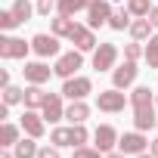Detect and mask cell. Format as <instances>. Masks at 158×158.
<instances>
[{
	"instance_id": "7",
	"label": "cell",
	"mask_w": 158,
	"mask_h": 158,
	"mask_svg": "<svg viewBox=\"0 0 158 158\" xmlns=\"http://www.w3.org/2000/svg\"><path fill=\"white\" fill-rule=\"evenodd\" d=\"M59 40H62V37H56L53 31H50V34L40 31V34L31 37V50H34L40 59H50V56H59Z\"/></svg>"
},
{
	"instance_id": "34",
	"label": "cell",
	"mask_w": 158,
	"mask_h": 158,
	"mask_svg": "<svg viewBox=\"0 0 158 158\" xmlns=\"http://www.w3.org/2000/svg\"><path fill=\"white\" fill-rule=\"evenodd\" d=\"M37 16H50V13H56V6H59V0H37Z\"/></svg>"
},
{
	"instance_id": "22",
	"label": "cell",
	"mask_w": 158,
	"mask_h": 158,
	"mask_svg": "<svg viewBox=\"0 0 158 158\" xmlns=\"http://www.w3.org/2000/svg\"><path fill=\"white\" fill-rule=\"evenodd\" d=\"M10 10H13V16L19 19V25H25V22H28V19L37 13V6L31 3V0H16V3H13Z\"/></svg>"
},
{
	"instance_id": "27",
	"label": "cell",
	"mask_w": 158,
	"mask_h": 158,
	"mask_svg": "<svg viewBox=\"0 0 158 158\" xmlns=\"http://www.w3.org/2000/svg\"><path fill=\"white\" fill-rule=\"evenodd\" d=\"M146 65L149 68H158V34H152L149 40H146Z\"/></svg>"
},
{
	"instance_id": "12",
	"label": "cell",
	"mask_w": 158,
	"mask_h": 158,
	"mask_svg": "<svg viewBox=\"0 0 158 158\" xmlns=\"http://www.w3.org/2000/svg\"><path fill=\"white\" fill-rule=\"evenodd\" d=\"M62 99H65L62 93H50V96H47V102H44V109H40L44 121H50V124H59V121L65 118V102H62Z\"/></svg>"
},
{
	"instance_id": "41",
	"label": "cell",
	"mask_w": 158,
	"mask_h": 158,
	"mask_svg": "<svg viewBox=\"0 0 158 158\" xmlns=\"http://www.w3.org/2000/svg\"><path fill=\"white\" fill-rule=\"evenodd\" d=\"M84 3H87V6H93V3H99V0H84Z\"/></svg>"
},
{
	"instance_id": "36",
	"label": "cell",
	"mask_w": 158,
	"mask_h": 158,
	"mask_svg": "<svg viewBox=\"0 0 158 158\" xmlns=\"http://www.w3.org/2000/svg\"><path fill=\"white\" fill-rule=\"evenodd\" d=\"M149 22L158 28V6H152V10H149Z\"/></svg>"
},
{
	"instance_id": "35",
	"label": "cell",
	"mask_w": 158,
	"mask_h": 158,
	"mask_svg": "<svg viewBox=\"0 0 158 158\" xmlns=\"http://www.w3.org/2000/svg\"><path fill=\"white\" fill-rule=\"evenodd\" d=\"M37 158H62V155H59V146H53V143H50V146H40Z\"/></svg>"
},
{
	"instance_id": "18",
	"label": "cell",
	"mask_w": 158,
	"mask_h": 158,
	"mask_svg": "<svg viewBox=\"0 0 158 158\" xmlns=\"http://www.w3.org/2000/svg\"><path fill=\"white\" fill-rule=\"evenodd\" d=\"M22 124H10V121H3V127H0V149H13L19 139H22Z\"/></svg>"
},
{
	"instance_id": "9",
	"label": "cell",
	"mask_w": 158,
	"mask_h": 158,
	"mask_svg": "<svg viewBox=\"0 0 158 158\" xmlns=\"http://www.w3.org/2000/svg\"><path fill=\"white\" fill-rule=\"evenodd\" d=\"M19 124H22V130H25L28 136H34V139H40V136L47 133V121H44V115H40L37 109H25Z\"/></svg>"
},
{
	"instance_id": "10",
	"label": "cell",
	"mask_w": 158,
	"mask_h": 158,
	"mask_svg": "<svg viewBox=\"0 0 158 158\" xmlns=\"http://www.w3.org/2000/svg\"><path fill=\"white\" fill-rule=\"evenodd\" d=\"M112 0H99V3H93V6H87V25L96 31V28H102V25H109V19H112Z\"/></svg>"
},
{
	"instance_id": "25",
	"label": "cell",
	"mask_w": 158,
	"mask_h": 158,
	"mask_svg": "<svg viewBox=\"0 0 158 158\" xmlns=\"http://www.w3.org/2000/svg\"><path fill=\"white\" fill-rule=\"evenodd\" d=\"M50 143L59 146V149H65V146L74 149V143H71V127H53V130H50Z\"/></svg>"
},
{
	"instance_id": "5",
	"label": "cell",
	"mask_w": 158,
	"mask_h": 158,
	"mask_svg": "<svg viewBox=\"0 0 158 158\" xmlns=\"http://www.w3.org/2000/svg\"><path fill=\"white\" fill-rule=\"evenodd\" d=\"M28 53H31V40L13 37V34L0 37V56H3V59H25Z\"/></svg>"
},
{
	"instance_id": "16",
	"label": "cell",
	"mask_w": 158,
	"mask_h": 158,
	"mask_svg": "<svg viewBox=\"0 0 158 158\" xmlns=\"http://www.w3.org/2000/svg\"><path fill=\"white\" fill-rule=\"evenodd\" d=\"M47 96H50V93L44 90V84H28V87H25V102H22V106H25V109H37V112H40V109H44V102H47Z\"/></svg>"
},
{
	"instance_id": "43",
	"label": "cell",
	"mask_w": 158,
	"mask_h": 158,
	"mask_svg": "<svg viewBox=\"0 0 158 158\" xmlns=\"http://www.w3.org/2000/svg\"><path fill=\"white\" fill-rule=\"evenodd\" d=\"M112 3H118V0H112Z\"/></svg>"
},
{
	"instance_id": "17",
	"label": "cell",
	"mask_w": 158,
	"mask_h": 158,
	"mask_svg": "<svg viewBox=\"0 0 158 158\" xmlns=\"http://www.w3.org/2000/svg\"><path fill=\"white\" fill-rule=\"evenodd\" d=\"M133 127L136 130H152V127H158V115H155V106H149V109H133Z\"/></svg>"
},
{
	"instance_id": "32",
	"label": "cell",
	"mask_w": 158,
	"mask_h": 158,
	"mask_svg": "<svg viewBox=\"0 0 158 158\" xmlns=\"http://www.w3.org/2000/svg\"><path fill=\"white\" fill-rule=\"evenodd\" d=\"M146 56V47H139V40H133V44H124V59H133V62H139Z\"/></svg>"
},
{
	"instance_id": "3",
	"label": "cell",
	"mask_w": 158,
	"mask_h": 158,
	"mask_svg": "<svg viewBox=\"0 0 158 158\" xmlns=\"http://www.w3.org/2000/svg\"><path fill=\"white\" fill-rule=\"evenodd\" d=\"M118 149L124 152V155H143V152H149V139H146V133L143 130H127V133H121V139H118Z\"/></svg>"
},
{
	"instance_id": "14",
	"label": "cell",
	"mask_w": 158,
	"mask_h": 158,
	"mask_svg": "<svg viewBox=\"0 0 158 158\" xmlns=\"http://www.w3.org/2000/svg\"><path fill=\"white\" fill-rule=\"evenodd\" d=\"M22 74H25V84H47L50 74H56V71H53L47 62H25Z\"/></svg>"
},
{
	"instance_id": "40",
	"label": "cell",
	"mask_w": 158,
	"mask_h": 158,
	"mask_svg": "<svg viewBox=\"0 0 158 158\" xmlns=\"http://www.w3.org/2000/svg\"><path fill=\"white\" fill-rule=\"evenodd\" d=\"M136 158H155V155H152V152H143V155H136Z\"/></svg>"
},
{
	"instance_id": "6",
	"label": "cell",
	"mask_w": 158,
	"mask_h": 158,
	"mask_svg": "<svg viewBox=\"0 0 158 158\" xmlns=\"http://www.w3.org/2000/svg\"><path fill=\"white\" fill-rule=\"evenodd\" d=\"M136 74H139L136 62H133V59H124L121 65H115V68H112V87H118V90H127V87L136 81Z\"/></svg>"
},
{
	"instance_id": "21",
	"label": "cell",
	"mask_w": 158,
	"mask_h": 158,
	"mask_svg": "<svg viewBox=\"0 0 158 158\" xmlns=\"http://www.w3.org/2000/svg\"><path fill=\"white\" fill-rule=\"evenodd\" d=\"M13 152H16V158H37V152H40V146H37V139L34 136H22L16 146H13Z\"/></svg>"
},
{
	"instance_id": "19",
	"label": "cell",
	"mask_w": 158,
	"mask_h": 158,
	"mask_svg": "<svg viewBox=\"0 0 158 158\" xmlns=\"http://www.w3.org/2000/svg\"><path fill=\"white\" fill-rule=\"evenodd\" d=\"M127 31H130V37H133V40H139V44H146V40L152 37V31H155V25L149 22V16H143V19H133Z\"/></svg>"
},
{
	"instance_id": "15",
	"label": "cell",
	"mask_w": 158,
	"mask_h": 158,
	"mask_svg": "<svg viewBox=\"0 0 158 158\" xmlns=\"http://www.w3.org/2000/svg\"><path fill=\"white\" fill-rule=\"evenodd\" d=\"M87 118H90V106L84 99H71L65 106V121L68 124H87Z\"/></svg>"
},
{
	"instance_id": "26",
	"label": "cell",
	"mask_w": 158,
	"mask_h": 158,
	"mask_svg": "<svg viewBox=\"0 0 158 158\" xmlns=\"http://www.w3.org/2000/svg\"><path fill=\"white\" fill-rule=\"evenodd\" d=\"M81 10H87L84 0H59V6H56V13H59V16H71V19L81 13Z\"/></svg>"
},
{
	"instance_id": "37",
	"label": "cell",
	"mask_w": 158,
	"mask_h": 158,
	"mask_svg": "<svg viewBox=\"0 0 158 158\" xmlns=\"http://www.w3.org/2000/svg\"><path fill=\"white\" fill-rule=\"evenodd\" d=\"M0 87H10V71H0Z\"/></svg>"
},
{
	"instance_id": "11",
	"label": "cell",
	"mask_w": 158,
	"mask_h": 158,
	"mask_svg": "<svg viewBox=\"0 0 158 158\" xmlns=\"http://www.w3.org/2000/svg\"><path fill=\"white\" fill-rule=\"evenodd\" d=\"M118 139H121V133H118L112 124H99V127L93 130V146H96L99 152H112V149L118 146Z\"/></svg>"
},
{
	"instance_id": "4",
	"label": "cell",
	"mask_w": 158,
	"mask_h": 158,
	"mask_svg": "<svg viewBox=\"0 0 158 158\" xmlns=\"http://www.w3.org/2000/svg\"><path fill=\"white\" fill-rule=\"evenodd\" d=\"M90 93H93V81L87 74H74V77H68L62 84V96L65 99H87Z\"/></svg>"
},
{
	"instance_id": "30",
	"label": "cell",
	"mask_w": 158,
	"mask_h": 158,
	"mask_svg": "<svg viewBox=\"0 0 158 158\" xmlns=\"http://www.w3.org/2000/svg\"><path fill=\"white\" fill-rule=\"evenodd\" d=\"M71 143L74 146H87L90 143V130L84 124H71Z\"/></svg>"
},
{
	"instance_id": "29",
	"label": "cell",
	"mask_w": 158,
	"mask_h": 158,
	"mask_svg": "<svg viewBox=\"0 0 158 158\" xmlns=\"http://www.w3.org/2000/svg\"><path fill=\"white\" fill-rule=\"evenodd\" d=\"M3 102L6 106H19V102H25V90L22 87H3Z\"/></svg>"
},
{
	"instance_id": "42",
	"label": "cell",
	"mask_w": 158,
	"mask_h": 158,
	"mask_svg": "<svg viewBox=\"0 0 158 158\" xmlns=\"http://www.w3.org/2000/svg\"><path fill=\"white\" fill-rule=\"evenodd\" d=\"M155 106H158V96H155Z\"/></svg>"
},
{
	"instance_id": "33",
	"label": "cell",
	"mask_w": 158,
	"mask_h": 158,
	"mask_svg": "<svg viewBox=\"0 0 158 158\" xmlns=\"http://www.w3.org/2000/svg\"><path fill=\"white\" fill-rule=\"evenodd\" d=\"M19 25V19L13 16V10H0V28H3V31H13Z\"/></svg>"
},
{
	"instance_id": "31",
	"label": "cell",
	"mask_w": 158,
	"mask_h": 158,
	"mask_svg": "<svg viewBox=\"0 0 158 158\" xmlns=\"http://www.w3.org/2000/svg\"><path fill=\"white\" fill-rule=\"evenodd\" d=\"M71 158H106V152H99L96 146H74Z\"/></svg>"
},
{
	"instance_id": "24",
	"label": "cell",
	"mask_w": 158,
	"mask_h": 158,
	"mask_svg": "<svg viewBox=\"0 0 158 158\" xmlns=\"http://www.w3.org/2000/svg\"><path fill=\"white\" fill-rule=\"evenodd\" d=\"M130 22H133V16H130V10L124 6V10H115V13H112L109 28H112V31H124V28H130Z\"/></svg>"
},
{
	"instance_id": "2",
	"label": "cell",
	"mask_w": 158,
	"mask_h": 158,
	"mask_svg": "<svg viewBox=\"0 0 158 158\" xmlns=\"http://www.w3.org/2000/svg\"><path fill=\"white\" fill-rule=\"evenodd\" d=\"M84 65V53L81 50H68V53H59L56 56V65H53V71H56V77H62V81H68V77H74L77 74V68Z\"/></svg>"
},
{
	"instance_id": "38",
	"label": "cell",
	"mask_w": 158,
	"mask_h": 158,
	"mask_svg": "<svg viewBox=\"0 0 158 158\" xmlns=\"http://www.w3.org/2000/svg\"><path fill=\"white\" fill-rule=\"evenodd\" d=\"M106 158H127V155H124V152H121V149H118V152H115V149H112V152H106Z\"/></svg>"
},
{
	"instance_id": "39",
	"label": "cell",
	"mask_w": 158,
	"mask_h": 158,
	"mask_svg": "<svg viewBox=\"0 0 158 158\" xmlns=\"http://www.w3.org/2000/svg\"><path fill=\"white\" fill-rule=\"evenodd\" d=\"M149 152H152V155L158 158V139H152V143H149Z\"/></svg>"
},
{
	"instance_id": "23",
	"label": "cell",
	"mask_w": 158,
	"mask_h": 158,
	"mask_svg": "<svg viewBox=\"0 0 158 158\" xmlns=\"http://www.w3.org/2000/svg\"><path fill=\"white\" fill-rule=\"evenodd\" d=\"M130 106H133V109H149V106H155L152 90H149V87H136V90L130 93Z\"/></svg>"
},
{
	"instance_id": "28",
	"label": "cell",
	"mask_w": 158,
	"mask_h": 158,
	"mask_svg": "<svg viewBox=\"0 0 158 158\" xmlns=\"http://www.w3.org/2000/svg\"><path fill=\"white\" fill-rule=\"evenodd\" d=\"M127 10H130L133 19H143V16H149V10H152V0H127Z\"/></svg>"
},
{
	"instance_id": "20",
	"label": "cell",
	"mask_w": 158,
	"mask_h": 158,
	"mask_svg": "<svg viewBox=\"0 0 158 158\" xmlns=\"http://www.w3.org/2000/svg\"><path fill=\"white\" fill-rule=\"evenodd\" d=\"M74 25H77V22H74L71 16H59V13H56V16L50 19V31H53L56 37H71Z\"/></svg>"
},
{
	"instance_id": "13",
	"label": "cell",
	"mask_w": 158,
	"mask_h": 158,
	"mask_svg": "<svg viewBox=\"0 0 158 158\" xmlns=\"http://www.w3.org/2000/svg\"><path fill=\"white\" fill-rule=\"evenodd\" d=\"M81 53H90V50H96L99 44H96V34H93V28L90 25H74V31H71V37H68Z\"/></svg>"
},
{
	"instance_id": "1",
	"label": "cell",
	"mask_w": 158,
	"mask_h": 158,
	"mask_svg": "<svg viewBox=\"0 0 158 158\" xmlns=\"http://www.w3.org/2000/svg\"><path fill=\"white\" fill-rule=\"evenodd\" d=\"M124 106H130V96H124L118 87H109V90L96 93V109L106 112V115H118V112H124Z\"/></svg>"
},
{
	"instance_id": "8",
	"label": "cell",
	"mask_w": 158,
	"mask_h": 158,
	"mask_svg": "<svg viewBox=\"0 0 158 158\" xmlns=\"http://www.w3.org/2000/svg\"><path fill=\"white\" fill-rule=\"evenodd\" d=\"M118 65V47L115 44H99L93 50V68L96 71H112Z\"/></svg>"
}]
</instances>
